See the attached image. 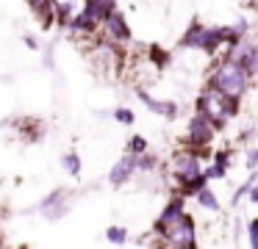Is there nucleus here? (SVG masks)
<instances>
[{
	"instance_id": "f257e3e1",
	"label": "nucleus",
	"mask_w": 258,
	"mask_h": 249,
	"mask_svg": "<svg viewBox=\"0 0 258 249\" xmlns=\"http://www.w3.org/2000/svg\"><path fill=\"white\" fill-rule=\"evenodd\" d=\"M247 80H250V75H247V69L239 64V61L228 58L219 64V69L214 72L211 77V86L217 89L219 94H225L228 100H239L241 94H244L247 89Z\"/></svg>"
},
{
	"instance_id": "f03ea898",
	"label": "nucleus",
	"mask_w": 258,
	"mask_h": 249,
	"mask_svg": "<svg viewBox=\"0 0 258 249\" xmlns=\"http://www.w3.org/2000/svg\"><path fill=\"white\" fill-rule=\"evenodd\" d=\"M241 33L239 31H230V28H200V25H191V31H186V36L180 39L183 47H200L206 53H214L219 42H239Z\"/></svg>"
},
{
	"instance_id": "7ed1b4c3",
	"label": "nucleus",
	"mask_w": 258,
	"mask_h": 249,
	"mask_svg": "<svg viewBox=\"0 0 258 249\" xmlns=\"http://www.w3.org/2000/svg\"><path fill=\"white\" fill-rule=\"evenodd\" d=\"M236 111H239L236 100H228L225 94H219L217 89L200 97V114L208 116V119H211V125H217V127H222V122L228 119V116H233Z\"/></svg>"
},
{
	"instance_id": "20e7f679",
	"label": "nucleus",
	"mask_w": 258,
	"mask_h": 249,
	"mask_svg": "<svg viewBox=\"0 0 258 249\" xmlns=\"http://www.w3.org/2000/svg\"><path fill=\"white\" fill-rule=\"evenodd\" d=\"M164 238H167L169 243H175L178 249H183V246H191V241H195V224H191V219L189 216H180L178 221H172L169 227H164Z\"/></svg>"
},
{
	"instance_id": "39448f33",
	"label": "nucleus",
	"mask_w": 258,
	"mask_h": 249,
	"mask_svg": "<svg viewBox=\"0 0 258 249\" xmlns=\"http://www.w3.org/2000/svg\"><path fill=\"white\" fill-rule=\"evenodd\" d=\"M172 172H175L178 180L189 183V180H195V177H200V160H197L195 152L180 149V152H175V158H172Z\"/></svg>"
},
{
	"instance_id": "423d86ee",
	"label": "nucleus",
	"mask_w": 258,
	"mask_h": 249,
	"mask_svg": "<svg viewBox=\"0 0 258 249\" xmlns=\"http://www.w3.org/2000/svg\"><path fill=\"white\" fill-rule=\"evenodd\" d=\"M136 160H139V158H134L131 152L122 155V158L111 166V172H108V183H111V186H125V183L131 180V175L139 169V163H136Z\"/></svg>"
},
{
	"instance_id": "0eeeda50",
	"label": "nucleus",
	"mask_w": 258,
	"mask_h": 249,
	"mask_svg": "<svg viewBox=\"0 0 258 249\" xmlns=\"http://www.w3.org/2000/svg\"><path fill=\"white\" fill-rule=\"evenodd\" d=\"M211 133H214V127H211V119H208V116L197 114L195 119L189 122V141L195 144V147H203V144L211 141Z\"/></svg>"
},
{
	"instance_id": "6e6552de",
	"label": "nucleus",
	"mask_w": 258,
	"mask_h": 249,
	"mask_svg": "<svg viewBox=\"0 0 258 249\" xmlns=\"http://www.w3.org/2000/svg\"><path fill=\"white\" fill-rule=\"evenodd\" d=\"M106 33L114 39V42H128L131 39V28H128V22H125V17L119 14V11H114V14L106 20Z\"/></svg>"
},
{
	"instance_id": "1a4fd4ad",
	"label": "nucleus",
	"mask_w": 258,
	"mask_h": 249,
	"mask_svg": "<svg viewBox=\"0 0 258 249\" xmlns=\"http://www.w3.org/2000/svg\"><path fill=\"white\" fill-rule=\"evenodd\" d=\"M139 97H142V103H145L147 108L153 111V114H158V116H167V119H172V116L178 114L175 103H169V100H156V97H150L145 89H139Z\"/></svg>"
},
{
	"instance_id": "9d476101",
	"label": "nucleus",
	"mask_w": 258,
	"mask_h": 249,
	"mask_svg": "<svg viewBox=\"0 0 258 249\" xmlns=\"http://www.w3.org/2000/svg\"><path fill=\"white\" fill-rule=\"evenodd\" d=\"M61 202H64V191H61V188H58V191H53L50 197L42 202V210H45L47 219H58V216L67 213V205H61Z\"/></svg>"
},
{
	"instance_id": "9b49d317",
	"label": "nucleus",
	"mask_w": 258,
	"mask_h": 249,
	"mask_svg": "<svg viewBox=\"0 0 258 249\" xmlns=\"http://www.w3.org/2000/svg\"><path fill=\"white\" fill-rule=\"evenodd\" d=\"M114 11H117V6H114V3H95V0H92V3H86V6H84V14L89 17L92 22H97V20L106 22L108 17L114 14Z\"/></svg>"
},
{
	"instance_id": "f8f14e48",
	"label": "nucleus",
	"mask_w": 258,
	"mask_h": 249,
	"mask_svg": "<svg viewBox=\"0 0 258 249\" xmlns=\"http://www.w3.org/2000/svg\"><path fill=\"white\" fill-rule=\"evenodd\" d=\"M180 216H183V199H172V202L164 208V213H161V219H158V230H164V227H169L172 221H178Z\"/></svg>"
},
{
	"instance_id": "ddd939ff",
	"label": "nucleus",
	"mask_w": 258,
	"mask_h": 249,
	"mask_svg": "<svg viewBox=\"0 0 258 249\" xmlns=\"http://www.w3.org/2000/svg\"><path fill=\"white\" fill-rule=\"evenodd\" d=\"M61 166L70 172V175H75V177H78V175H81V158H78V152H64Z\"/></svg>"
},
{
	"instance_id": "4468645a",
	"label": "nucleus",
	"mask_w": 258,
	"mask_h": 249,
	"mask_svg": "<svg viewBox=\"0 0 258 249\" xmlns=\"http://www.w3.org/2000/svg\"><path fill=\"white\" fill-rule=\"evenodd\" d=\"M197 199H200V205H203V208H208V210H219L217 197H214V191H208V188H203V191L197 194Z\"/></svg>"
},
{
	"instance_id": "2eb2a0df",
	"label": "nucleus",
	"mask_w": 258,
	"mask_h": 249,
	"mask_svg": "<svg viewBox=\"0 0 258 249\" xmlns=\"http://www.w3.org/2000/svg\"><path fill=\"white\" fill-rule=\"evenodd\" d=\"M106 238L111 243H125V241H128V230H125V227H108Z\"/></svg>"
},
{
	"instance_id": "dca6fc26",
	"label": "nucleus",
	"mask_w": 258,
	"mask_h": 249,
	"mask_svg": "<svg viewBox=\"0 0 258 249\" xmlns=\"http://www.w3.org/2000/svg\"><path fill=\"white\" fill-rule=\"evenodd\" d=\"M128 147H131V155H134V158H139V155H145L147 152V141L142 136H134L128 141Z\"/></svg>"
},
{
	"instance_id": "f3484780",
	"label": "nucleus",
	"mask_w": 258,
	"mask_h": 249,
	"mask_svg": "<svg viewBox=\"0 0 258 249\" xmlns=\"http://www.w3.org/2000/svg\"><path fill=\"white\" fill-rule=\"evenodd\" d=\"M114 119H117L119 125H134L136 116H134V111H128V108H117L114 111Z\"/></svg>"
},
{
	"instance_id": "a211bd4d",
	"label": "nucleus",
	"mask_w": 258,
	"mask_h": 249,
	"mask_svg": "<svg viewBox=\"0 0 258 249\" xmlns=\"http://www.w3.org/2000/svg\"><path fill=\"white\" fill-rule=\"evenodd\" d=\"M247 232H250V249H258V219L247 224Z\"/></svg>"
},
{
	"instance_id": "6ab92c4d",
	"label": "nucleus",
	"mask_w": 258,
	"mask_h": 249,
	"mask_svg": "<svg viewBox=\"0 0 258 249\" xmlns=\"http://www.w3.org/2000/svg\"><path fill=\"white\" fill-rule=\"evenodd\" d=\"M136 163H139V169H150V166H153V163H156V160H153V158H150V155H147V158H145V155H142V158H139V160H136Z\"/></svg>"
},
{
	"instance_id": "aec40b11",
	"label": "nucleus",
	"mask_w": 258,
	"mask_h": 249,
	"mask_svg": "<svg viewBox=\"0 0 258 249\" xmlns=\"http://www.w3.org/2000/svg\"><path fill=\"white\" fill-rule=\"evenodd\" d=\"M258 163V149H252V152H250V166H255Z\"/></svg>"
},
{
	"instance_id": "412c9836",
	"label": "nucleus",
	"mask_w": 258,
	"mask_h": 249,
	"mask_svg": "<svg viewBox=\"0 0 258 249\" xmlns=\"http://www.w3.org/2000/svg\"><path fill=\"white\" fill-rule=\"evenodd\" d=\"M250 199H252V202H258V186H252V191H250Z\"/></svg>"
},
{
	"instance_id": "4be33fe9",
	"label": "nucleus",
	"mask_w": 258,
	"mask_h": 249,
	"mask_svg": "<svg viewBox=\"0 0 258 249\" xmlns=\"http://www.w3.org/2000/svg\"><path fill=\"white\" fill-rule=\"evenodd\" d=\"M183 249H195V246H183Z\"/></svg>"
}]
</instances>
